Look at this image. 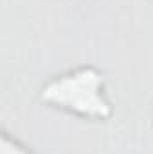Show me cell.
<instances>
[{"label": "cell", "mask_w": 153, "mask_h": 154, "mask_svg": "<svg viewBox=\"0 0 153 154\" xmlns=\"http://www.w3.org/2000/svg\"><path fill=\"white\" fill-rule=\"evenodd\" d=\"M38 99L43 106L81 120L106 122L114 115L106 77L94 65H81L50 77L40 88Z\"/></svg>", "instance_id": "cell-1"}, {"label": "cell", "mask_w": 153, "mask_h": 154, "mask_svg": "<svg viewBox=\"0 0 153 154\" xmlns=\"http://www.w3.org/2000/svg\"><path fill=\"white\" fill-rule=\"evenodd\" d=\"M0 154H36L31 147H27L18 138L11 136L7 131H2L0 134Z\"/></svg>", "instance_id": "cell-2"}]
</instances>
